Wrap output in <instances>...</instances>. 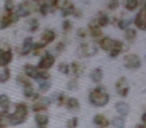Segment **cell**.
I'll list each match as a JSON object with an SVG mask.
<instances>
[{
    "mask_svg": "<svg viewBox=\"0 0 146 128\" xmlns=\"http://www.w3.org/2000/svg\"><path fill=\"white\" fill-rule=\"evenodd\" d=\"M146 12H145V7H141L138 13L136 14L135 19H134V24L138 29L142 31H145L146 29V20H145Z\"/></svg>",
    "mask_w": 146,
    "mask_h": 128,
    "instance_id": "cell-12",
    "label": "cell"
},
{
    "mask_svg": "<svg viewBox=\"0 0 146 128\" xmlns=\"http://www.w3.org/2000/svg\"><path fill=\"white\" fill-rule=\"evenodd\" d=\"M10 68L9 67H4L1 71H0V83H5L10 79Z\"/></svg>",
    "mask_w": 146,
    "mask_h": 128,
    "instance_id": "cell-31",
    "label": "cell"
},
{
    "mask_svg": "<svg viewBox=\"0 0 146 128\" xmlns=\"http://www.w3.org/2000/svg\"><path fill=\"white\" fill-rule=\"evenodd\" d=\"M70 71L73 73V75L75 77H80L82 74L85 71V66H84L83 63L79 62V61H73L70 65Z\"/></svg>",
    "mask_w": 146,
    "mask_h": 128,
    "instance_id": "cell-14",
    "label": "cell"
},
{
    "mask_svg": "<svg viewBox=\"0 0 146 128\" xmlns=\"http://www.w3.org/2000/svg\"><path fill=\"white\" fill-rule=\"evenodd\" d=\"M93 122L98 128H107L110 125V121L108 120V118L101 113H98L94 116Z\"/></svg>",
    "mask_w": 146,
    "mask_h": 128,
    "instance_id": "cell-17",
    "label": "cell"
},
{
    "mask_svg": "<svg viewBox=\"0 0 146 128\" xmlns=\"http://www.w3.org/2000/svg\"><path fill=\"white\" fill-rule=\"evenodd\" d=\"M10 126V113L8 111L0 112V128H7Z\"/></svg>",
    "mask_w": 146,
    "mask_h": 128,
    "instance_id": "cell-24",
    "label": "cell"
},
{
    "mask_svg": "<svg viewBox=\"0 0 146 128\" xmlns=\"http://www.w3.org/2000/svg\"><path fill=\"white\" fill-rule=\"evenodd\" d=\"M97 52V46L92 42H83L78 47V54L80 57H92Z\"/></svg>",
    "mask_w": 146,
    "mask_h": 128,
    "instance_id": "cell-5",
    "label": "cell"
},
{
    "mask_svg": "<svg viewBox=\"0 0 146 128\" xmlns=\"http://www.w3.org/2000/svg\"><path fill=\"white\" fill-rule=\"evenodd\" d=\"M23 72L27 77L31 78V79L39 80L41 77V69H39L38 67L32 65L30 63H26L23 66Z\"/></svg>",
    "mask_w": 146,
    "mask_h": 128,
    "instance_id": "cell-11",
    "label": "cell"
},
{
    "mask_svg": "<svg viewBox=\"0 0 146 128\" xmlns=\"http://www.w3.org/2000/svg\"><path fill=\"white\" fill-rule=\"evenodd\" d=\"M13 59V53L10 48L0 49V66L7 67Z\"/></svg>",
    "mask_w": 146,
    "mask_h": 128,
    "instance_id": "cell-13",
    "label": "cell"
},
{
    "mask_svg": "<svg viewBox=\"0 0 146 128\" xmlns=\"http://www.w3.org/2000/svg\"><path fill=\"white\" fill-rule=\"evenodd\" d=\"M67 96L64 93H54L52 94V97L50 98L51 102L54 101L57 105L59 106H63L65 105V102H66Z\"/></svg>",
    "mask_w": 146,
    "mask_h": 128,
    "instance_id": "cell-26",
    "label": "cell"
},
{
    "mask_svg": "<svg viewBox=\"0 0 146 128\" xmlns=\"http://www.w3.org/2000/svg\"><path fill=\"white\" fill-rule=\"evenodd\" d=\"M51 100L50 97H39L32 105V110L36 113L39 112H44L48 109V107L51 105Z\"/></svg>",
    "mask_w": 146,
    "mask_h": 128,
    "instance_id": "cell-8",
    "label": "cell"
},
{
    "mask_svg": "<svg viewBox=\"0 0 146 128\" xmlns=\"http://www.w3.org/2000/svg\"><path fill=\"white\" fill-rule=\"evenodd\" d=\"M119 0H108V8L110 10H115L119 7Z\"/></svg>",
    "mask_w": 146,
    "mask_h": 128,
    "instance_id": "cell-42",
    "label": "cell"
},
{
    "mask_svg": "<svg viewBox=\"0 0 146 128\" xmlns=\"http://www.w3.org/2000/svg\"><path fill=\"white\" fill-rule=\"evenodd\" d=\"M35 122L38 128H47L49 124V116L44 112H39L35 115Z\"/></svg>",
    "mask_w": 146,
    "mask_h": 128,
    "instance_id": "cell-15",
    "label": "cell"
},
{
    "mask_svg": "<svg viewBox=\"0 0 146 128\" xmlns=\"http://www.w3.org/2000/svg\"><path fill=\"white\" fill-rule=\"evenodd\" d=\"M19 20V17L14 12H6L4 15H1L0 19V29H6L13 23L17 22Z\"/></svg>",
    "mask_w": 146,
    "mask_h": 128,
    "instance_id": "cell-9",
    "label": "cell"
},
{
    "mask_svg": "<svg viewBox=\"0 0 146 128\" xmlns=\"http://www.w3.org/2000/svg\"><path fill=\"white\" fill-rule=\"evenodd\" d=\"M29 109L24 102H19L15 105L14 112L10 114V125H21L28 118Z\"/></svg>",
    "mask_w": 146,
    "mask_h": 128,
    "instance_id": "cell-3",
    "label": "cell"
},
{
    "mask_svg": "<svg viewBox=\"0 0 146 128\" xmlns=\"http://www.w3.org/2000/svg\"><path fill=\"white\" fill-rule=\"evenodd\" d=\"M90 79L92 80V82L94 83H99L102 79H103V70L100 67H96L90 72L89 75Z\"/></svg>",
    "mask_w": 146,
    "mask_h": 128,
    "instance_id": "cell-23",
    "label": "cell"
},
{
    "mask_svg": "<svg viewBox=\"0 0 146 128\" xmlns=\"http://www.w3.org/2000/svg\"><path fill=\"white\" fill-rule=\"evenodd\" d=\"M55 61H56L55 57L53 56L52 54H50L49 52H46L40 58L37 67L41 70H46L47 71L48 69H50V68L53 67V65L55 64Z\"/></svg>",
    "mask_w": 146,
    "mask_h": 128,
    "instance_id": "cell-7",
    "label": "cell"
},
{
    "mask_svg": "<svg viewBox=\"0 0 146 128\" xmlns=\"http://www.w3.org/2000/svg\"><path fill=\"white\" fill-rule=\"evenodd\" d=\"M88 32L93 38H98V37H100L102 35V31L100 29V26L98 25L96 19L89 22V24H88Z\"/></svg>",
    "mask_w": 146,
    "mask_h": 128,
    "instance_id": "cell-19",
    "label": "cell"
},
{
    "mask_svg": "<svg viewBox=\"0 0 146 128\" xmlns=\"http://www.w3.org/2000/svg\"><path fill=\"white\" fill-rule=\"evenodd\" d=\"M123 65L127 69H138L141 67L142 60L137 54H127L123 57Z\"/></svg>",
    "mask_w": 146,
    "mask_h": 128,
    "instance_id": "cell-4",
    "label": "cell"
},
{
    "mask_svg": "<svg viewBox=\"0 0 146 128\" xmlns=\"http://www.w3.org/2000/svg\"><path fill=\"white\" fill-rule=\"evenodd\" d=\"M39 28V21L37 18H32L29 22V31L34 32V31L38 30Z\"/></svg>",
    "mask_w": 146,
    "mask_h": 128,
    "instance_id": "cell-37",
    "label": "cell"
},
{
    "mask_svg": "<svg viewBox=\"0 0 146 128\" xmlns=\"http://www.w3.org/2000/svg\"><path fill=\"white\" fill-rule=\"evenodd\" d=\"M117 26L119 27L121 30H126V29L129 28V26L131 25V19H120V20L117 21Z\"/></svg>",
    "mask_w": 146,
    "mask_h": 128,
    "instance_id": "cell-34",
    "label": "cell"
},
{
    "mask_svg": "<svg viewBox=\"0 0 146 128\" xmlns=\"http://www.w3.org/2000/svg\"><path fill=\"white\" fill-rule=\"evenodd\" d=\"M10 104L11 101L6 94L0 95V107H1V109L4 110V111H8V109L10 108Z\"/></svg>",
    "mask_w": 146,
    "mask_h": 128,
    "instance_id": "cell-28",
    "label": "cell"
},
{
    "mask_svg": "<svg viewBox=\"0 0 146 128\" xmlns=\"http://www.w3.org/2000/svg\"><path fill=\"white\" fill-rule=\"evenodd\" d=\"M72 15L74 17H76V18H80V17L82 16V12H81V10H79L78 8H75V10H74Z\"/></svg>",
    "mask_w": 146,
    "mask_h": 128,
    "instance_id": "cell-46",
    "label": "cell"
},
{
    "mask_svg": "<svg viewBox=\"0 0 146 128\" xmlns=\"http://www.w3.org/2000/svg\"><path fill=\"white\" fill-rule=\"evenodd\" d=\"M115 90L120 97H127L130 91V85L127 78L124 77V76L118 78L115 82Z\"/></svg>",
    "mask_w": 146,
    "mask_h": 128,
    "instance_id": "cell-6",
    "label": "cell"
},
{
    "mask_svg": "<svg viewBox=\"0 0 146 128\" xmlns=\"http://www.w3.org/2000/svg\"><path fill=\"white\" fill-rule=\"evenodd\" d=\"M96 21H97L98 25H99L100 27H105L110 23L109 16H108V15L106 14V13H104V12H100L99 13V16H98V18L96 19Z\"/></svg>",
    "mask_w": 146,
    "mask_h": 128,
    "instance_id": "cell-29",
    "label": "cell"
},
{
    "mask_svg": "<svg viewBox=\"0 0 146 128\" xmlns=\"http://www.w3.org/2000/svg\"><path fill=\"white\" fill-rule=\"evenodd\" d=\"M23 95L25 96L26 98L31 100H37L40 96H39L38 93L34 91V88L32 86V83H28L26 85L23 86Z\"/></svg>",
    "mask_w": 146,
    "mask_h": 128,
    "instance_id": "cell-18",
    "label": "cell"
},
{
    "mask_svg": "<svg viewBox=\"0 0 146 128\" xmlns=\"http://www.w3.org/2000/svg\"><path fill=\"white\" fill-rule=\"evenodd\" d=\"M69 110H72V111H75L80 108V103L78 101L77 98L75 97H67L66 102H65V105Z\"/></svg>",
    "mask_w": 146,
    "mask_h": 128,
    "instance_id": "cell-25",
    "label": "cell"
},
{
    "mask_svg": "<svg viewBox=\"0 0 146 128\" xmlns=\"http://www.w3.org/2000/svg\"><path fill=\"white\" fill-rule=\"evenodd\" d=\"M76 33H77V36L80 37V38H85L86 35H87V30L84 28H78Z\"/></svg>",
    "mask_w": 146,
    "mask_h": 128,
    "instance_id": "cell-44",
    "label": "cell"
},
{
    "mask_svg": "<svg viewBox=\"0 0 146 128\" xmlns=\"http://www.w3.org/2000/svg\"><path fill=\"white\" fill-rule=\"evenodd\" d=\"M145 118H146V113H143V115H142V117H141V123L142 124H145L146 123Z\"/></svg>",
    "mask_w": 146,
    "mask_h": 128,
    "instance_id": "cell-47",
    "label": "cell"
},
{
    "mask_svg": "<svg viewBox=\"0 0 146 128\" xmlns=\"http://www.w3.org/2000/svg\"><path fill=\"white\" fill-rule=\"evenodd\" d=\"M34 10H35L34 5L30 1H23V2H21L18 5L16 14L18 17H26L29 16Z\"/></svg>",
    "mask_w": 146,
    "mask_h": 128,
    "instance_id": "cell-10",
    "label": "cell"
},
{
    "mask_svg": "<svg viewBox=\"0 0 146 128\" xmlns=\"http://www.w3.org/2000/svg\"><path fill=\"white\" fill-rule=\"evenodd\" d=\"M110 124L114 128H125V118L121 116H116V117H113Z\"/></svg>",
    "mask_w": 146,
    "mask_h": 128,
    "instance_id": "cell-30",
    "label": "cell"
},
{
    "mask_svg": "<svg viewBox=\"0 0 146 128\" xmlns=\"http://www.w3.org/2000/svg\"><path fill=\"white\" fill-rule=\"evenodd\" d=\"M67 89L71 90V91H74V90H77L79 87V83H78L77 79H70L66 84Z\"/></svg>",
    "mask_w": 146,
    "mask_h": 128,
    "instance_id": "cell-36",
    "label": "cell"
},
{
    "mask_svg": "<svg viewBox=\"0 0 146 128\" xmlns=\"http://www.w3.org/2000/svg\"><path fill=\"white\" fill-rule=\"evenodd\" d=\"M53 10H54V8L51 6L50 3H49L48 1L42 3V4L39 6V12H40L42 15H47L48 13L52 12Z\"/></svg>",
    "mask_w": 146,
    "mask_h": 128,
    "instance_id": "cell-32",
    "label": "cell"
},
{
    "mask_svg": "<svg viewBox=\"0 0 146 128\" xmlns=\"http://www.w3.org/2000/svg\"><path fill=\"white\" fill-rule=\"evenodd\" d=\"M0 19H1V14H0Z\"/></svg>",
    "mask_w": 146,
    "mask_h": 128,
    "instance_id": "cell-48",
    "label": "cell"
},
{
    "mask_svg": "<svg viewBox=\"0 0 146 128\" xmlns=\"http://www.w3.org/2000/svg\"><path fill=\"white\" fill-rule=\"evenodd\" d=\"M99 46L104 51H107L111 58L117 57L123 50V43L119 40H114L110 37L102 38L99 41Z\"/></svg>",
    "mask_w": 146,
    "mask_h": 128,
    "instance_id": "cell-2",
    "label": "cell"
},
{
    "mask_svg": "<svg viewBox=\"0 0 146 128\" xmlns=\"http://www.w3.org/2000/svg\"><path fill=\"white\" fill-rule=\"evenodd\" d=\"M55 38H56V34H55L54 31L50 30V29H47V30H45L44 33L41 35V39L39 42L46 47V45H48V44H50L51 42H53V41L55 40Z\"/></svg>",
    "mask_w": 146,
    "mask_h": 128,
    "instance_id": "cell-16",
    "label": "cell"
},
{
    "mask_svg": "<svg viewBox=\"0 0 146 128\" xmlns=\"http://www.w3.org/2000/svg\"><path fill=\"white\" fill-rule=\"evenodd\" d=\"M58 70L62 74L68 75L69 72H70V67H69V65L68 64H66V63L61 62V63H59V65H58Z\"/></svg>",
    "mask_w": 146,
    "mask_h": 128,
    "instance_id": "cell-38",
    "label": "cell"
},
{
    "mask_svg": "<svg viewBox=\"0 0 146 128\" xmlns=\"http://www.w3.org/2000/svg\"><path fill=\"white\" fill-rule=\"evenodd\" d=\"M33 38L32 37H27L24 39L23 41L22 47H21L20 53L21 55H27L29 53L32 52V48H33Z\"/></svg>",
    "mask_w": 146,
    "mask_h": 128,
    "instance_id": "cell-22",
    "label": "cell"
},
{
    "mask_svg": "<svg viewBox=\"0 0 146 128\" xmlns=\"http://www.w3.org/2000/svg\"><path fill=\"white\" fill-rule=\"evenodd\" d=\"M89 102L95 107H104L110 101V95L105 87L97 86L88 95Z\"/></svg>",
    "mask_w": 146,
    "mask_h": 128,
    "instance_id": "cell-1",
    "label": "cell"
},
{
    "mask_svg": "<svg viewBox=\"0 0 146 128\" xmlns=\"http://www.w3.org/2000/svg\"><path fill=\"white\" fill-rule=\"evenodd\" d=\"M4 8L6 12H13L15 8V4L13 0H5L4 2Z\"/></svg>",
    "mask_w": 146,
    "mask_h": 128,
    "instance_id": "cell-40",
    "label": "cell"
},
{
    "mask_svg": "<svg viewBox=\"0 0 146 128\" xmlns=\"http://www.w3.org/2000/svg\"><path fill=\"white\" fill-rule=\"evenodd\" d=\"M65 44L63 42H58L55 46V49H56L57 52H62V51L65 50Z\"/></svg>",
    "mask_w": 146,
    "mask_h": 128,
    "instance_id": "cell-45",
    "label": "cell"
},
{
    "mask_svg": "<svg viewBox=\"0 0 146 128\" xmlns=\"http://www.w3.org/2000/svg\"><path fill=\"white\" fill-rule=\"evenodd\" d=\"M78 118L77 117H72L70 119L67 120L66 122V127L67 128H77L78 126Z\"/></svg>",
    "mask_w": 146,
    "mask_h": 128,
    "instance_id": "cell-39",
    "label": "cell"
},
{
    "mask_svg": "<svg viewBox=\"0 0 146 128\" xmlns=\"http://www.w3.org/2000/svg\"><path fill=\"white\" fill-rule=\"evenodd\" d=\"M16 80L19 82V83H21L23 86L24 85H26V84H28V83H31L30 81L28 80V78H26V77H24L23 75H18L16 77Z\"/></svg>",
    "mask_w": 146,
    "mask_h": 128,
    "instance_id": "cell-43",
    "label": "cell"
},
{
    "mask_svg": "<svg viewBox=\"0 0 146 128\" xmlns=\"http://www.w3.org/2000/svg\"><path fill=\"white\" fill-rule=\"evenodd\" d=\"M71 28H72V22H71L69 19H65V20H63L62 22V29L64 32H68V31L71 30Z\"/></svg>",
    "mask_w": 146,
    "mask_h": 128,
    "instance_id": "cell-41",
    "label": "cell"
},
{
    "mask_svg": "<svg viewBox=\"0 0 146 128\" xmlns=\"http://www.w3.org/2000/svg\"><path fill=\"white\" fill-rule=\"evenodd\" d=\"M38 86H39V91L41 93H46L51 87V81L49 79H39Z\"/></svg>",
    "mask_w": 146,
    "mask_h": 128,
    "instance_id": "cell-27",
    "label": "cell"
},
{
    "mask_svg": "<svg viewBox=\"0 0 146 128\" xmlns=\"http://www.w3.org/2000/svg\"><path fill=\"white\" fill-rule=\"evenodd\" d=\"M115 109H116V111H117V113L119 114V116L125 118L126 116L128 115V113H129L130 107L127 102L118 101L117 103L115 104Z\"/></svg>",
    "mask_w": 146,
    "mask_h": 128,
    "instance_id": "cell-21",
    "label": "cell"
},
{
    "mask_svg": "<svg viewBox=\"0 0 146 128\" xmlns=\"http://www.w3.org/2000/svg\"><path fill=\"white\" fill-rule=\"evenodd\" d=\"M139 5V1L138 0H126L125 1V8L129 11H133Z\"/></svg>",
    "mask_w": 146,
    "mask_h": 128,
    "instance_id": "cell-35",
    "label": "cell"
},
{
    "mask_svg": "<svg viewBox=\"0 0 146 128\" xmlns=\"http://www.w3.org/2000/svg\"><path fill=\"white\" fill-rule=\"evenodd\" d=\"M136 36H137V32H136L135 29H132V28H128L125 30V38L127 41L129 42H133L135 40Z\"/></svg>",
    "mask_w": 146,
    "mask_h": 128,
    "instance_id": "cell-33",
    "label": "cell"
},
{
    "mask_svg": "<svg viewBox=\"0 0 146 128\" xmlns=\"http://www.w3.org/2000/svg\"><path fill=\"white\" fill-rule=\"evenodd\" d=\"M75 8L76 7L74 6V4H73L71 1L65 0L64 2H63V4L61 5V13H62V16L66 18L69 15H72L74 10H75Z\"/></svg>",
    "mask_w": 146,
    "mask_h": 128,
    "instance_id": "cell-20",
    "label": "cell"
}]
</instances>
